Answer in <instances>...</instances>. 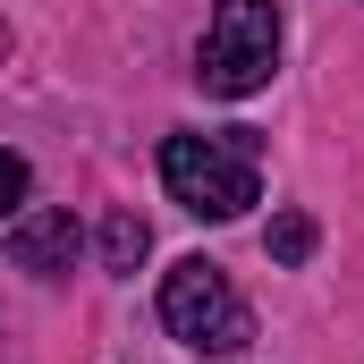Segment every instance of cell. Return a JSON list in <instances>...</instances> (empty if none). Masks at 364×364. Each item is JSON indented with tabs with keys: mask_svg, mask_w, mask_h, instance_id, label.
Here are the masks:
<instances>
[{
	"mask_svg": "<svg viewBox=\"0 0 364 364\" xmlns=\"http://www.w3.org/2000/svg\"><path fill=\"white\" fill-rule=\"evenodd\" d=\"M272 68H279V9L272 0H220L212 26H203V51H195L203 93L246 102V93L272 85Z\"/></svg>",
	"mask_w": 364,
	"mask_h": 364,
	"instance_id": "obj_2",
	"label": "cell"
},
{
	"mask_svg": "<svg viewBox=\"0 0 364 364\" xmlns=\"http://www.w3.org/2000/svg\"><path fill=\"white\" fill-rule=\"evenodd\" d=\"M9 263L34 272V279H60L77 263V220H68V212H26V220L9 229Z\"/></svg>",
	"mask_w": 364,
	"mask_h": 364,
	"instance_id": "obj_4",
	"label": "cell"
},
{
	"mask_svg": "<svg viewBox=\"0 0 364 364\" xmlns=\"http://www.w3.org/2000/svg\"><path fill=\"white\" fill-rule=\"evenodd\" d=\"M144 255H153V229H144L136 212H110V220H102V263H110V272H136Z\"/></svg>",
	"mask_w": 364,
	"mask_h": 364,
	"instance_id": "obj_5",
	"label": "cell"
},
{
	"mask_svg": "<svg viewBox=\"0 0 364 364\" xmlns=\"http://www.w3.org/2000/svg\"><path fill=\"white\" fill-rule=\"evenodd\" d=\"M263 246H272V263H288V272H296V263L314 255V212H279Z\"/></svg>",
	"mask_w": 364,
	"mask_h": 364,
	"instance_id": "obj_6",
	"label": "cell"
},
{
	"mask_svg": "<svg viewBox=\"0 0 364 364\" xmlns=\"http://www.w3.org/2000/svg\"><path fill=\"white\" fill-rule=\"evenodd\" d=\"M161 322H170V339H186L195 356H237V348L255 339L246 296L229 288L220 263H203V255L170 263V279H161Z\"/></svg>",
	"mask_w": 364,
	"mask_h": 364,
	"instance_id": "obj_3",
	"label": "cell"
},
{
	"mask_svg": "<svg viewBox=\"0 0 364 364\" xmlns=\"http://www.w3.org/2000/svg\"><path fill=\"white\" fill-rule=\"evenodd\" d=\"M161 186L178 195L195 220H237L263 186V144L255 127H220V136H170L161 144Z\"/></svg>",
	"mask_w": 364,
	"mask_h": 364,
	"instance_id": "obj_1",
	"label": "cell"
},
{
	"mask_svg": "<svg viewBox=\"0 0 364 364\" xmlns=\"http://www.w3.org/2000/svg\"><path fill=\"white\" fill-rule=\"evenodd\" d=\"M17 203H26V161L0 144V212H17Z\"/></svg>",
	"mask_w": 364,
	"mask_h": 364,
	"instance_id": "obj_7",
	"label": "cell"
},
{
	"mask_svg": "<svg viewBox=\"0 0 364 364\" xmlns=\"http://www.w3.org/2000/svg\"><path fill=\"white\" fill-rule=\"evenodd\" d=\"M0 51H9V34H0Z\"/></svg>",
	"mask_w": 364,
	"mask_h": 364,
	"instance_id": "obj_8",
	"label": "cell"
}]
</instances>
